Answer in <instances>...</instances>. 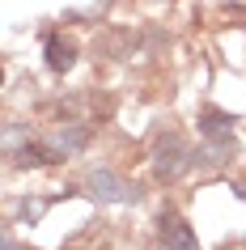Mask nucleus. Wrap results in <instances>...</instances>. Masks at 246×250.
<instances>
[{"mask_svg": "<svg viewBox=\"0 0 246 250\" xmlns=\"http://www.w3.org/2000/svg\"><path fill=\"white\" fill-rule=\"evenodd\" d=\"M233 191H238V195L246 199V178H238V183H233Z\"/></svg>", "mask_w": 246, "mask_h": 250, "instance_id": "obj_8", "label": "nucleus"}, {"mask_svg": "<svg viewBox=\"0 0 246 250\" xmlns=\"http://www.w3.org/2000/svg\"><path fill=\"white\" fill-rule=\"evenodd\" d=\"M157 250H200L191 225L182 221L179 208H161L157 216Z\"/></svg>", "mask_w": 246, "mask_h": 250, "instance_id": "obj_3", "label": "nucleus"}, {"mask_svg": "<svg viewBox=\"0 0 246 250\" xmlns=\"http://www.w3.org/2000/svg\"><path fill=\"white\" fill-rule=\"evenodd\" d=\"M43 212H47V204H43V199H22V204H17V216H22V221H39Z\"/></svg>", "mask_w": 246, "mask_h": 250, "instance_id": "obj_7", "label": "nucleus"}, {"mask_svg": "<svg viewBox=\"0 0 246 250\" xmlns=\"http://www.w3.org/2000/svg\"><path fill=\"white\" fill-rule=\"evenodd\" d=\"M191 148H187V140H182L179 132H166V136H157V145H153V174H157V183H174L187 166H191Z\"/></svg>", "mask_w": 246, "mask_h": 250, "instance_id": "obj_1", "label": "nucleus"}, {"mask_svg": "<svg viewBox=\"0 0 246 250\" xmlns=\"http://www.w3.org/2000/svg\"><path fill=\"white\" fill-rule=\"evenodd\" d=\"M200 136H208V140L233 136V115H225V110H217V106H204V110H200Z\"/></svg>", "mask_w": 246, "mask_h": 250, "instance_id": "obj_6", "label": "nucleus"}, {"mask_svg": "<svg viewBox=\"0 0 246 250\" xmlns=\"http://www.w3.org/2000/svg\"><path fill=\"white\" fill-rule=\"evenodd\" d=\"M43 145L51 148V157H55V161H64V157H77L81 148L89 145V127H85V123H60V127H55V132L47 136Z\"/></svg>", "mask_w": 246, "mask_h": 250, "instance_id": "obj_4", "label": "nucleus"}, {"mask_svg": "<svg viewBox=\"0 0 246 250\" xmlns=\"http://www.w3.org/2000/svg\"><path fill=\"white\" fill-rule=\"evenodd\" d=\"M4 250H17V246H13V237H4Z\"/></svg>", "mask_w": 246, "mask_h": 250, "instance_id": "obj_9", "label": "nucleus"}, {"mask_svg": "<svg viewBox=\"0 0 246 250\" xmlns=\"http://www.w3.org/2000/svg\"><path fill=\"white\" fill-rule=\"evenodd\" d=\"M72 64H77V47L68 39H60V34H51V39H47V68H51L55 77H64Z\"/></svg>", "mask_w": 246, "mask_h": 250, "instance_id": "obj_5", "label": "nucleus"}, {"mask_svg": "<svg viewBox=\"0 0 246 250\" xmlns=\"http://www.w3.org/2000/svg\"><path fill=\"white\" fill-rule=\"evenodd\" d=\"M85 187H89V195L102 199V204H136V199H140L136 183H128L123 174L106 170V166H93L89 178H85Z\"/></svg>", "mask_w": 246, "mask_h": 250, "instance_id": "obj_2", "label": "nucleus"}]
</instances>
